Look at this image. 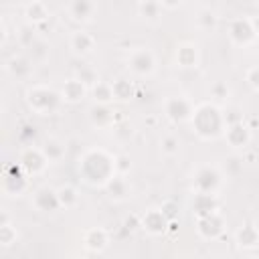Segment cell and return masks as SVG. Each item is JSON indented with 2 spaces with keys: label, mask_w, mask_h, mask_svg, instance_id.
<instances>
[{
  "label": "cell",
  "mask_w": 259,
  "mask_h": 259,
  "mask_svg": "<svg viewBox=\"0 0 259 259\" xmlns=\"http://www.w3.org/2000/svg\"><path fill=\"white\" fill-rule=\"evenodd\" d=\"M16 241H18V231L10 223L8 212L2 210V217H0V245L2 247H12Z\"/></svg>",
  "instance_id": "obj_30"
},
{
  "label": "cell",
  "mask_w": 259,
  "mask_h": 259,
  "mask_svg": "<svg viewBox=\"0 0 259 259\" xmlns=\"http://www.w3.org/2000/svg\"><path fill=\"white\" fill-rule=\"evenodd\" d=\"M111 85H113L115 101H130L136 95V87L130 79H115V81H111Z\"/></svg>",
  "instance_id": "obj_31"
},
{
  "label": "cell",
  "mask_w": 259,
  "mask_h": 259,
  "mask_svg": "<svg viewBox=\"0 0 259 259\" xmlns=\"http://www.w3.org/2000/svg\"><path fill=\"white\" fill-rule=\"evenodd\" d=\"M235 243H237L239 249H245V251L255 249L259 245V229H257V225H253V223L241 225L237 229V233H235Z\"/></svg>",
  "instance_id": "obj_22"
},
{
  "label": "cell",
  "mask_w": 259,
  "mask_h": 259,
  "mask_svg": "<svg viewBox=\"0 0 259 259\" xmlns=\"http://www.w3.org/2000/svg\"><path fill=\"white\" fill-rule=\"evenodd\" d=\"M160 208H162V212H164V214H166L170 221H176V212H174V210H176L178 206H176L172 200H166V202H164Z\"/></svg>",
  "instance_id": "obj_40"
},
{
  "label": "cell",
  "mask_w": 259,
  "mask_h": 259,
  "mask_svg": "<svg viewBox=\"0 0 259 259\" xmlns=\"http://www.w3.org/2000/svg\"><path fill=\"white\" fill-rule=\"evenodd\" d=\"M249 20H251L253 32H255V36H257V40H259V14H253V16H249Z\"/></svg>",
  "instance_id": "obj_41"
},
{
  "label": "cell",
  "mask_w": 259,
  "mask_h": 259,
  "mask_svg": "<svg viewBox=\"0 0 259 259\" xmlns=\"http://www.w3.org/2000/svg\"><path fill=\"white\" fill-rule=\"evenodd\" d=\"M93 101L97 105H111L115 101V95H113V85L109 81H99L97 85H93L89 89Z\"/></svg>",
  "instance_id": "obj_29"
},
{
  "label": "cell",
  "mask_w": 259,
  "mask_h": 259,
  "mask_svg": "<svg viewBox=\"0 0 259 259\" xmlns=\"http://www.w3.org/2000/svg\"><path fill=\"white\" fill-rule=\"evenodd\" d=\"M174 61L182 69H194L200 65V49L192 40H182L174 49Z\"/></svg>",
  "instance_id": "obj_14"
},
{
  "label": "cell",
  "mask_w": 259,
  "mask_h": 259,
  "mask_svg": "<svg viewBox=\"0 0 259 259\" xmlns=\"http://www.w3.org/2000/svg\"><path fill=\"white\" fill-rule=\"evenodd\" d=\"M194 26L202 32H214L219 26V12L210 6H200L194 14Z\"/></svg>",
  "instance_id": "obj_24"
},
{
  "label": "cell",
  "mask_w": 259,
  "mask_h": 259,
  "mask_svg": "<svg viewBox=\"0 0 259 259\" xmlns=\"http://www.w3.org/2000/svg\"><path fill=\"white\" fill-rule=\"evenodd\" d=\"M57 196H59L61 208H65V210H71V208H75V206L81 202L79 190H77V186H73V184H61V186L57 188Z\"/></svg>",
  "instance_id": "obj_28"
},
{
  "label": "cell",
  "mask_w": 259,
  "mask_h": 259,
  "mask_svg": "<svg viewBox=\"0 0 259 259\" xmlns=\"http://www.w3.org/2000/svg\"><path fill=\"white\" fill-rule=\"evenodd\" d=\"M103 188H105L107 196L111 200H115V202L125 200L130 196V192H132V184H130L127 176H121V174H115L113 178H109V182Z\"/></svg>",
  "instance_id": "obj_23"
},
{
  "label": "cell",
  "mask_w": 259,
  "mask_h": 259,
  "mask_svg": "<svg viewBox=\"0 0 259 259\" xmlns=\"http://www.w3.org/2000/svg\"><path fill=\"white\" fill-rule=\"evenodd\" d=\"M40 150L45 154V158L49 160V164H59L65 154H67V148H65V142L59 140V138H47L42 144H40Z\"/></svg>",
  "instance_id": "obj_26"
},
{
  "label": "cell",
  "mask_w": 259,
  "mask_h": 259,
  "mask_svg": "<svg viewBox=\"0 0 259 259\" xmlns=\"http://www.w3.org/2000/svg\"><path fill=\"white\" fill-rule=\"evenodd\" d=\"M249 259H259V255H251V257H249Z\"/></svg>",
  "instance_id": "obj_43"
},
{
  "label": "cell",
  "mask_w": 259,
  "mask_h": 259,
  "mask_svg": "<svg viewBox=\"0 0 259 259\" xmlns=\"http://www.w3.org/2000/svg\"><path fill=\"white\" fill-rule=\"evenodd\" d=\"M225 227H227V221H225V217H223L221 210H214V212H210L206 217L196 219V233L202 239H206V241L219 239L223 235Z\"/></svg>",
  "instance_id": "obj_10"
},
{
  "label": "cell",
  "mask_w": 259,
  "mask_h": 259,
  "mask_svg": "<svg viewBox=\"0 0 259 259\" xmlns=\"http://www.w3.org/2000/svg\"><path fill=\"white\" fill-rule=\"evenodd\" d=\"M245 81H247V85H249L253 91H259V65L247 69V73H245Z\"/></svg>",
  "instance_id": "obj_39"
},
{
  "label": "cell",
  "mask_w": 259,
  "mask_h": 259,
  "mask_svg": "<svg viewBox=\"0 0 259 259\" xmlns=\"http://www.w3.org/2000/svg\"><path fill=\"white\" fill-rule=\"evenodd\" d=\"M18 164L20 168L28 174V178L32 176H40L47 172L49 168V160L45 158L40 146H24L18 154Z\"/></svg>",
  "instance_id": "obj_8"
},
{
  "label": "cell",
  "mask_w": 259,
  "mask_h": 259,
  "mask_svg": "<svg viewBox=\"0 0 259 259\" xmlns=\"http://www.w3.org/2000/svg\"><path fill=\"white\" fill-rule=\"evenodd\" d=\"M30 204L38 212H55V210H59L61 204H59L57 188H51V186H38V188H34L32 194H30Z\"/></svg>",
  "instance_id": "obj_13"
},
{
  "label": "cell",
  "mask_w": 259,
  "mask_h": 259,
  "mask_svg": "<svg viewBox=\"0 0 259 259\" xmlns=\"http://www.w3.org/2000/svg\"><path fill=\"white\" fill-rule=\"evenodd\" d=\"M81 243L89 253H103L109 245V231L103 227H89L83 231Z\"/></svg>",
  "instance_id": "obj_15"
},
{
  "label": "cell",
  "mask_w": 259,
  "mask_h": 259,
  "mask_svg": "<svg viewBox=\"0 0 259 259\" xmlns=\"http://www.w3.org/2000/svg\"><path fill=\"white\" fill-rule=\"evenodd\" d=\"M67 16L77 24H89L97 14V2L93 0H71L65 4Z\"/></svg>",
  "instance_id": "obj_12"
},
{
  "label": "cell",
  "mask_w": 259,
  "mask_h": 259,
  "mask_svg": "<svg viewBox=\"0 0 259 259\" xmlns=\"http://www.w3.org/2000/svg\"><path fill=\"white\" fill-rule=\"evenodd\" d=\"M223 117H225V125H235V123H241L245 119V115L241 113L239 107H223Z\"/></svg>",
  "instance_id": "obj_37"
},
{
  "label": "cell",
  "mask_w": 259,
  "mask_h": 259,
  "mask_svg": "<svg viewBox=\"0 0 259 259\" xmlns=\"http://www.w3.org/2000/svg\"><path fill=\"white\" fill-rule=\"evenodd\" d=\"M257 42H259V40H257Z\"/></svg>",
  "instance_id": "obj_44"
},
{
  "label": "cell",
  "mask_w": 259,
  "mask_h": 259,
  "mask_svg": "<svg viewBox=\"0 0 259 259\" xmlns=\"http://www.w3.org/2000/svg\"><path fill=\"white\" fill-rule=\"evenodd\" d=\"M117 119H121V117L115 115L111 105H97V103H93L89 107V121L97 130H113V125H117Z\"/></svg>",
  "instance_id": "obj_16"
},
{
  "label": "cell",
  "mask_w": 259,
  "mask_h": 259,
  "mask_svg": "<svg viewBox=\"0 0 259 259\" xmlns=\"http://www.w3.org/2000/svg\"><path fill=\"white\" fill-rule=\"evenodd\" d=\"M125 67L127 71L138 77V79H148L156 73V67H158V61H156V55L152 49L148 47H134L127 57H125Z\"/></svg>",
  "instance_id": "obj_5"
},
{
  "label": "cell",
  "mask_w": 259,
  "mask_h": 259,
  "mask_svg": "<svg viewBox=\"0 0 259 259\" xmlns=\"http://www.w3.org/2000/svg\"><path fill=\"white\" fill-rule=\"evenodd\" d=\"M190 127L204 142H210V140L221 138L225 134V130H227L225 117H223V107L217 105L214 101L196 103L194 113H192V119H190Z\"/></svg>",
  "instance_id": "obj_2"
},
{
  "label": "cell",
  "mask_w": 259,
  "mask_h": 259,
  "mask_svg": "<svg viewBox=\"0 0 259 259\" xmlns=\"http://www.w3.org/2000/svg\"><path fill=\"white\" fill-rule=\"evenodd\" d=\"M132 170V158L127 154H115V174L127 176Z\"/></svg>",
  "instance_id": "obj_38"
},
{
  "label": "cell",
  "mask_w": 259,
  "mask_h": 259,
  "mask_svg": "<svg viewBox=\"0 0 259 259\" xmlns=\"http://www.w3.org/2000/svg\"><path fill=\"white\" fill-rule=\"evenodd\" d=\"M229 40L237 47H249L257 40L255 32H253V26H251V20L249 16H237L229 22Z\"/></svg>",
  "instance_id": "obj_9"
},
{
  "label": "cell",
  "mask_w": 259,
  "mask_h": 259,
  "mask_svg": "<svg viewBox=\"0 0 259 259\" xmlns=\"http://www.w3.org/2000/svg\"><path fill=\"white\" fill-rule=\"evenodd\" d=\"M170 219L162 212V208H148L144 214H140V229H144L148 235H164L168 233Z\"/></svg>",
  "instance_id": "obj_11"
},
{
  "label": "cell",
  "mask_w": 259,
  "mask_h": 259,
  "mask_svg": "<svg viewBox=\"0 0 259 259\" xmlns=\"http://www.w3.org/2000/svg\"><path fill=\"white\" fill-rule=\"evenodd\" d=\"M180 152V140L174 134H166L160 140V154L164 158H176Z\"/></svg>",
  "instance_id": "obj_32"
},
{
  "label": "cell",
  "mask_w": 259,
  "mask_h": 259,
  "mask_svg": "<svg viewBox=\"0 0 259 259\" xmlns=\"http://www.w3.org/2000/svg\"><path fill=\"white\" fill-rule=\"evenodd\" d=\"M214 210H221L219 202H217V196H212V194H194V198H192V212H194L196 219L206 217V214H210Z\"/></svg>",
  "instance_id": "obj_27"
},
{
  "label": "cell",
  "mask_w": 259,
  "mask_h": 259,
  "mask_svg": "<svg viewBox=\"0 0 259 259\" xmlns=\"http://www.w3.org/2000/svg\"><path fill=\"white\" fill-rule=\"evenodd\" d=\"M75 79H79V81H81L83 85H87L89 89L101 81V79L97 77V71H95V69H91V67H87V65L77 67V71H75Z\"/></svg>",
  "instance_id": "obj_33"
},
{
  "label": "cell",
  "mask_w": 259,
  "mask_h": 259,
  "mask_svg": "<svg viewBox=\"0 0 259 259\" xmlns=\"http://www.w3.org/2000/svg\"><path fill=\"white\" fill-rule=\"evenodd\" d=\"M16 36H18V45L22 47V49H30L38 38H36V28L34 26H30V24H24L18 32H16Z\"/></svg>",
  "instance_id": "obj_34"
},
{
  "label": "cell",
  "mask_w": 259,
  "mask_h": 259,
  "mask_svg": "<svg viewBox=\"0 0 259 259\" xmlns=\"http://www.w3.org/2000/svg\"><path fill=\"white\" fill-rule=\"evenodd\" d=\"M28 186H30L28 174L20 168V164H18V162L10 164V166L6 168L4 180H2V192H4V196L18 198V196H22V194L28 192Z\"/></svg>",
  "instance_id": "obj_7"
},
{
  "label": "cell",
  "mask_w": 259,
  "mask_h": 259,
  "mask_svg": "<svg viewBox=\"0 0 259 259\" xmlns=\"http://www.w3.org/2000/svg\"><path fill=\"white\" fill-rule=\"evenodd\" d=\"M196 103L188 99L186 95H168L164 99V115L170 119V123H190Z\"/></svg>",
  "instance_id": "obj_6"
},
{
  "label": "cell",
  "mask_w": 259,
  "mask_h": 259,
  "mask_svg": "<svg viewBox=\"0 0 259 259\" xmlns=\"http://www.w3.org/2000/svg\"><path fill=\"white\" fill-rule=\"evenodd\" d=\"M32 61H30V57H24V55H12L8 61H6V65H4V69H6V73L10 75V77H14V79H18V81H24V79H28L30 75H32Z\"/></svg>",
  "instance_id": "obj_20"
},
{
  "label": "cell",
  "mask_w": 259,
  "mask_h": 259,
  "mask_svg": "<svg viewBox=\"0 0 259 259\" xmlns=\"http://www.w3.org/2000/svg\"><path fill=\"white\" fill-rule=\"evenodd\" d=\"M22 14L26 18V24L38 28L42 22L49 20V6L40 0H32V2H26L22 6Z\"/></svg>",
  "instance_id": "obj_21"
},
{
  "label": "cell",
  "mask_w": 259,
  "mask_h": 259,
  "mask_svg": "<svg viewBox=\"0 0 259 259\" xmlns=\"http://www.w3.org/2000/svg\"><path fill=\"white\" fill-rule=\"evenodd\" d=\"M136 12L146 22H152V24L160 22L162 16H164V8H162L160 0H142V2H138L136 4Z\"/></svg>",
  "instance_id": "obj_25"
},
{
  "label": "cell",
  "mask_w": 259,
  "mask_h": 259,
  "mask_svg": "<svg viewBox=\"0 0 259 259\" xmlns=\"http://www.w3.org/2000/svg\"><path fill=\"white\" fill-rule=\"evenodd\" d=\"M223 180H225V174L219 166L202 164L192 174V190H194V194H212V196H217L221 186H223Z\"/></svg>",
  "instance_id": "obj_4"
},
{
  "label": "cell",
  "mask_w": 259,
  "mask_h": 259,
  "mask_svg": "<svg viewBox=\"0 0 259 259\" xmlns=\"http://www.w3.org/2000/svg\"><path fill=\"white\" fill-rule=\"evenodd\" d=\"M77 172L89 186H105L115 176V156L103 148H89L81 154Z\"/></svg>",
  "instance_id": "obj_1"
},
{
  "label": "cell",
  "mask_w": 259,
  "mask_h": 259,
  "mask_svg": "<svg viewBox=\"0 0 259 259\" xmlns=\"http://www.w3.org/2000/svg\"><path fill=\"white\" fill-rule=\"evenodd\" d=\"M208 93H210V97L214 99V103L219 105V103H223V101L229 99V95H231V87H229L225 81H214V83L210 85Z\"/></svg>",
  "instance_id": "obj_36"
},
{
  "label": "cell",
  "mask_w": 259,
  "mask_h": 259,
  "mask_svg": "<svg viewBox=\"0 0 259 259\" xmlns=\"http://www.w3.org/2000/svg\"><path fill=\"white\" fill-rule=\"evenodd\" d=\"M24 101H26L28 109L36 115H53L59 111V107L63 103L59 89H55L51 85H42V83L30 85L24 93Z\"/></svg>",
  "instance_id": "obj_3"
},
{
  "label": "cell",
  "mask_w": 259,
  "mask_h": 259,
  "mask_svg": "<svg viewBox=\"0 0 259 259\" xmlns=\"http://www.w3.org/2000/svg\"><path fill=\"white\" fill-rule=\"evenodd\" d=\"M28 53H30V61L32 63H42V61H47V57L51 55V47L45 42V40H36L30 49H28Z\"/></svg>",
  "instance_id": "obj_35"
},
{
  "label": "cell",
  "mask_w": 259,
  "mask_h": 259,
  "mask_svg": "<svg viewBox=\"0 0 259 259\" xmlns=\"http://www.w3.org/2000/svg\"><path fill=\"white\" fill-rule=\"evenodd\" d=\"M160 4H162L164 10H176V8L182 6V2H166V0H160Z\"/></svg>",
  "instance_id": "obj_42"
},
{
  "label": "cell",
  "mask_w": 259,
  "mask_h": 259,
  "mask_svg": "<svg viewBox=\"0 0 259 259\" xmlns=\"http://www.w3.org/2000/svg\"><path fill=\"white\" fill-rule=\"evenodd\" d=\"M223 138H225V142H227L233 150H245V148L251 144L253 134H251V127H249L245 121H241V123L229 125V127L225 130Z\"/></svg>",
  "instance_id": "obj_17"
},
{
  "label": "cell",
  "mask_w": 259,
  "mask_h": 259,
  "mask_svg": "<svg viewBox=\"0 0 259 259\" xmlns=\"http://www.w3.org/2000/svg\"><path fill=\"white\" fill-rule=\"evenodd\" d=\"M95 42H97L95 36H93L91 32L83 30V28L73 30L71 36H69V49H71L73 55H77V57H87V55H91L93 49H95Z\"/></svg>",
  "instance_id": "obj_18"
},
{
  "label": "cell",
  "mask_w": 259,
  "mask_h": 259,
  "mask_svg": "<svg viewBox=\"0 0 259 259\" xmlns=\"http://www.w3.org/2000/svg\"><path fill=\"white\" fill-rule=\"evenodd\" d=\"M59 93H61L63 103H71V105H75V103H81V101L89 95V87L83 85L79 79L71 77V79H67V81L61 85Z\"/></svg>",
  "instance_id": "obj_19"
}]
</instances>
